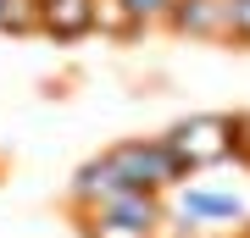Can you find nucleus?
Wrapping results in <instances>:
<instances>
[{"label": "nucleus", "mask_w": 250, "mask_h": 238, "mask_svg": "<svg viewBox=\"0 0 250 238\" xmlns=\"http://www.w3.org/2000/svg\"><path fill=\"white\" fill-rule=\"evenodd\" d=\"M161 144L172 150V161L195 177L211 166H228L233 161V111H189L184 122H172L161 133Z\"/></svg>", "instance_id": "nucleus-1"}, {"label": "nucleus", "mask_w": 250, "mask_h": 238, "mask_svg": "<svg viewBox=\"0 0 250 238\" xmlns=\"http://www.w3.org/2000/svg\"><path fill=\"white\" fill-rule=\"evenodd\" d=\"M100 155L111 161V172L123 177V188H145V194H172L189 177L161 139H117L111 150H100Z\"/></svg>", "instance_id": "nucleus-2"}, {"label": "nucleus", "mask_w": 250, "mask_h": 238, "mask_svg": "<svg viewBox=\"0 0 250 238\" xmlns=\"http://www.w3.org/2000/svg\"><path fill=\"white\" fill-rule=\"evenodd\" d=\"M206 221H250L239 194H223V188H206V183H184L172 188V227H206Z\"/></svg>", "instance_id": "nucleus-3"}, {"label": "nucleus", "mask_w": 250, "mask_h": 238, "mask_svg": "<svg viewBox=\"0 0 250 238\" xmlns=\"http://www.w3.org/2000/svg\"><path fill=\"white\" fill-rule=\"evenodd\" d=\"M161 28L178 39H206V44H228V0H172Z\"/></svg>", "instance_id": "nucleus-4"}, {"label": "nucleus", "mask_w": 250, "mask_h": 238, "mask_svg": "<svg viewBox=\"0 0 250 238\" xmlns=\"http://www.w3.org/2000/svg\"><path fill=\"white\" fill-rule=\"evenodd\" d=\"M95 6L100 0H45L39 11V34L56 39V44H78L95 34Z\"/></svg>", "instance_id": "nucleus-5"}, {"label": "nucleus", "mask_w": 250, "mask_h": 238, "mask_svg": "<svg viewBox=\"0 0 250 238\" xmlns=\"http://www.w3.org/2000/svg\"><path fill=\"white\" fill-rule=\"evenodd\" d=\"M117 188H123V177L111 172L106 155H95V161H83V166L67 177V205H72V211H100Z\"/></svg>", "instance_id": "nucleus-6"}, {"label": "nucleus", "mask_w": 250, "mask_h": 238, "mask_svg": "<svg viewBox=\"0 0 250 238\" xmlns=\"http://www.w3.org/2000/svg\"><path fill=\"white\" fill-rule=\"evenodd\" d=\"M72 227H78V238H156V233H145L111 211H72Z\"/></svg>", "instance_id": "nucleus-7"}, {"label": "nucleus", "mask_w": 250, "mask_h": 238, "mask_svg": "<svg viewBox=\"0 0 250 238\" xmlns=\"http://www.w3.org/2000/svg\"><path fill=\"white\" fill-rule=\"evenodd\" d=\"M39 11H45V0H0V34L34 39L39 34Z\"/></svg>", "instance_id": "nucleus-8"}, {"label": "nucleus", "mask_w": 250, "mask_h": 238, "mask_svg": "<svg viewBox=\"0 0 250 238\" xmlns=\"http://www.w3.org/2000/svg\"><path fill=\"white\" fill-rule=\"evenodd\" d=\"M95 28H100V34H111V39H139V34H145L123 0H100V6H95Z\"/></svg>", "instance_id": "nucleus-9"}, {"label": "nucleus", "mask_w": 250, "mask_h": 238, "mask_svg": "<svg viewBox=\"0 0 250 238\" xmlns=\"http://www.w3.org/2000/svg\"><path fill=\"white\" fill-rule=\"evenodd\" d=\"M228 44L250 50V0H228Z\"/></svg>", "instance_id": "nucleus-10"}, {"label": "nucleus", "mask_w": 250, "mask_h": 238, "mask_svg": "<svg viewBox=\"0 0 250 238\" xmlns=\"http://www.w3.org/2000/svg\"><path fill=\"white\" fill-rule=\"evenodd\" d=\"M123 6L134 11V22H139V28H161V17H167L172 0H123Z\"/></svg>", "instance_id": "nucleus-11"}, {"label": "nucleus", "mask_w": 250, "mask_h": 238, "mask_svg": "<svg viewBox=\"0 0 250 238\" xmlns=\"http://www.w3.org/2000/svg\"><path fill=\"white\" fill-rule=\"evenodd\" d=\"M233 161L250 166V111H233Z\"/></svg>", "instance_id": "nucleus-12"}, {"label": "nucleus", "mask_w": 250, "mask_h": 238, "mask_svg": "<svg viewBox=\"0 0 250 238\" xmlns=\"http://www.w3.org/2000/svg\"><path fill=\"white\" fill-rule=\"evenodd\" d=\"M156 238H200V227H172V233H167V227H161Z\"/></svg>", "instance_id": "nucleus-13"}, {"label": "nucleus", "mask_w": 250, "mask_h": 238, "mask_svg": "<svg viewBox=\"0 0 250 238\" xmlns=\"http://www.w3.org/2000/svg\"><path fill=\"white\" fill-rule=\"evenodd\" d=\"M233 238H250V221H239V227H233Z\"/></svg>", "instance_id": "nucleus-14"}]
</instances>
